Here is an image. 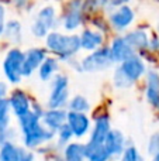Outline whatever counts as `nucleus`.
<instances>
[{"instance_id": "c756f323", "label": "nucleus", "mask_w": 159, "mask_h": 161, "mask_svg": "<svg viewBox=\"0 0 159 161\" xmlns=\"http://www.w3.org/2000/svg\"><path fill=\"white\" fill-rule=\"evenodd\" d=\"M13 161H34V153L25 147H18L16 158Z\"/></svg>"}, {"instance_id": "20e7f679", "label": "nucleus", "mask_w": 159, "mask_h": 161, "mask_svg": "<svg viewBox=\"0 0 159 161\" xmlns=\"http://www.w3.org/2000/svg\"><path fill=\"white\" fill-rule=\"evenodd\" d=\"M69 102V79L66 75H55L51 83L48 109H64Z\"/></svg>"}, {"instance_id": "a878e982", "label": "nucleus", "mask_w": 159, "mask_h": 161, "mask_svg": "<svg viewBox=\"0 0 159 161\" xmlns=\"http://www.w3.org/2000/svg\"><path fill=\"white\" fill-rule=\"evenodd\" d=\"M18 146H16L13 142L4 143L0 146V161H13L16 158Z\"/></svg>"}, {"instance_id": "bb28decb", "label": "nucleus", "mask_w": 159, "mask_h": 161, "mask_svg": "<svg viewBox=\"0 0 159 161\" xmlns=\"http://www.w3.org/2000/svg\"><path fill=\"white\" fill-rule=\"evenodd\" d=\"M120 161H145V158L135 146H127L126 150L120 156Z\"/></svg>"}, {"instance_id": "2eb2a0df", "label": "nucleus", "mask_w": 159, "mask_h": 161, "mask_svg": "<svg viewBox=\"0 0 159 161\" xmlns=\"http://www.w3.org/2000/svg\"><path fill=\"white\" fill-rule=\"evenodd\" d=\"M110 50V55H111V59L114 64H121L126 59H128L130 57L135 55V51L130 47V44L126 41L124 36H118L115 37L111 41V45L109 47Z\"/></svg>"}, {"instance_id": "f8f14e48", "label": "nucleus", "mask_w": 159, "mask_h": 161, "mask_svg": "<svg viewBox=\"0 0 159 161\" xmlns=\"http://www.w3.org/2000/svg\"><path fill=\"white\" fill-rule=\"evenodd\" d=\"M47 58V51L44 48H30L27 53H24V62H23V78L24 76H31L37 69L39 68V65L42 64V61Z\"/></svg>"}, {"instance_id": "cd10ccee", "label": "nucleus", "mask_w": 159, "mask_h": 161, "mask_svg": "<svg viewBox=\"0 0 159 161\" xmlns=\"http://www.w3.org/2000/svg\"><path fill=\"white\" fill-rule=\"evenodd\" d=\"M55 134H56V137H58V144H61V146L69 144L70 140L73 139V134H72V131H70L69 126H68L66 123H65L59 130H56Z\"/></svg>"}, {"instance_id": "e433bc0d", "label": "nucleus", "mask_w": 159, "mask_h": 161, "mask_svg": "<svg viewBox=\"0 0 159 161\" xmlns=\"http://www.w3.org/2000/svg\"><path fill=\"white\" fill-rule=\"evenodd\" d=\"M61 161H62V160H61Z\"/></svg>"}, {"instance_id": "0eeeda50", "label": "nucleus", "mask_w": 159, "mask_h": 161, "mask_svg": "<svg viewBox=\"0 0 159 161\" xmlns=\"http://www.w3.org/2000/svg\"><path fill=\"white\" fill-rule=\"evenodd\" d=\"M56 24V13L52 6H45L38 11L33 25L31 33L37 38H45L51 33V28Z\"/></svg>"}, {"instance_id": "ddd939ff", "label": "nucleus", "mask_w": 159, "mask_h": 161, "mask_svg": "<svg viewBox=\"0 0 159 161\" xmlns=\"http://www.w3.org/2000/svg\"><path fill=\"white\" fill-rule=\"evenodd\" d=\"M135 19V13L130 6L124 4L120 6L117 10H114L110 14V24L114 30L117 31H124L132 24Z\"/></svg>"}, {"instance_id": "9d476101", "label": "nucleus", "mask_w": 159, "mask_h": 161, "mask_svg": "<svg viewBox=\"0 0 159 161\" xmlns=\"http://www.w3.org/2000/svg\"><path fill=\"white\" fill-rule=\"evenodd\" d=\"M110 130H111V122H110L109 114H99L95 119L93 127L90 129V137L87 143H90V144H104V140H106Z\"/></svg>"}, {"instance_id": "f03ea898", "label": "nucleus", "mask_w": 159, "mask_h": 161, "mask_svg": "<svg viewBox=\"0 0 159 161\" xmlns=\"http://www.w3.org/2000/svg\"><path fill=\"white\" fill-rule=\"evenodd\" d=\"M45 45L48 51L62 61H69L80 51V38L76 34H64L59 31H51L45 37Z\"/></svg>"}, {"instance_id": "393cba45", "label": "nucleus", "mask_w": 159, "mask_h": 161, "mask_svg": "<svg viewBox=\"0 0 159 161\" xmlns=\"http://www.w3.org/2000/svg\"><path fill=\"white\" fill-rule=\"evenodd\" d=\"M11 110H10V105H8L7 97L6 99H0V130L10 127V117Z\"/></svg>"}, {"instance_id": "7ed1b4c3", "label": "nucleus", "mask_w": 159, "mask_h": 161, "mask_svg": "<svg viewBox=\"0 0 159 161\" xmlns=\"http://www.w3.org/2000/svg\"><path fill=\"white\" fill-rule=\"evenodd\" d=\"M145 72V64L135 54L117 67V69L113 74V85L118 89H127L134 85Z\"/></svg>"}, {"instance_id": "412c9836", "label": "nucleus", "mask_w": 159, "mask_h": 161, "mask_svg": "<svg viewBox=\"0 0 159 161\" xmlns=\"http://www.w3.org/2000/svg\"><path fill=\"white\" fill-rule=\"evenodd\" d=\"M62 161H86L85 157V144L72 143L66 144L62 151Z\"/></svg>"}, {"instance_id": "423d86ee", "label": "nucleus", "mask_w": 159, "mask_h": 161, "mask_svg": "<svg viewBox=\"0 0 159 161\" xmlns=\"http://www.w3.org/2000/svg\"><path fill=\"white\" fill-rule=\"evenodd\" d=\"M114 64L110 55L109 47H100L86 55L80 62V68L85 72H99L110 68Z\"/></svg>"}, {"instance_id": "7c9ffc66", "label": "nucleus", "mask_w": 159, "mask_h": 161, "mask_svg": "<svg viewBox=\"0 0 159 161\" xmlns=\"http://www.w3.org/2000/svg\"><path fill=\"white\" fill-rule=\"evenodd\" d=\"M16 137H17L16 130L11 127H7V129H4V130H0V146L4 144V143L13 142Z\"/></svg>"}, {"instance_id": "9b49d317", "label": "nucleus", "mask_w": 159, "mask_h": 161, "mask_svg": "<svg viewBox=\"0 0 159 161\" xmlns=\"http://www.w3.org/2000/svg\"><path fill=\"white\" fill-rule=\"evenodd\" d=\"M7 100H8V105H10L11 113L17 119L27 114L31 110V100L23 89H14L10 93V96L7 97Z\"/></svg>"}, {"instance_id": "39448f33", "label": "nucleus", "mask_w": 159, "mask_h": 161, "mask_svg": "<svg viewBox=\"0 0 159 161\" xmlns=\"http://www.w3.org/2000/svg\"><path fill=\"white\" fill-rule=\"evenodd\" d=\"M23 62H24V53L20 48H11L4 57L3 72L7 80L13 85L20 83L23 78Z\"/></svg>"}, {"instance_id": "6ab92c4d", "label": "nucleus", "mask_w": 159, "mask_h": 161, "mask_svg": "<svg viewBox=\"0 0 159 161\" xmlns=\"http://www.w3.org/2000/svg\"><path fill=\"white\" fill-rule=\"evenodd\" d=\"M126 41L130 44V47L137 53V51H144L148 48L149 44V38L146 36L145 31L142 30H134V31H130L124 36Z\"/></svg>"}, {"instance_id": "72a5a7b5", "label": "nucleus", "mask_w": 159, "mask_h": 161, "mask_svg": "<svg viewBox=\"0 0 159 161\" xmlns=\"http://www.w3.org/2000/svg\"><path fill=\"white\" fill-rule=\"evenodd\" d=\"M130 0H109V4L111 7H120V6H124L127 4Z\"/></svg>"}, {"instance_id": "1a4fd4ad", "label": "nucleus", "mask_w": 159, "mask_h": 161, "mask_svg": "<svg viewBox=\"0 0 159 161\" xmlns=\"http://www.w3.org/2000/svg\"><path fill=\"white\" fill-rule=\"evenodd\" d=\"M82 6H83V0H70L69 4L66 7V11L64 14V28L68 31H73L78 27H80V24L83 21V10H82Z\"/></svg>"}, {"instance_id": "473e14b6", "label": "nucleus", "mask_w": 159, "mask_h": 161, "mask_svg": "<svg viewBox=\"0 0 159 161\" xmlns=\"http://www.w3.org/2000/svg\"><path fill=\"white\" fill-rule=\"evenodd\" d=\"M8 93V88L6 82H0V99H6Z\"/></svg>"}, {"instance_id": "f257e3e1", "label": "nucleus", "mask_w": 159, "mask_h": 161, "mask_svg": "<svg viewBox=\"0 0 159 161\" xmlns=\"http://www.w3.org/2000/svg\"><path fill=\"white\" fill-rule=\"evenodd\" d=\"M18 126L24 147L28 150L41 147L42 144L51 142L55 137V131L45 127L41 123V116L31 110L24 116L18 117Z\"/></svg>"}, {"instance_id": "a211bd4d", "label": "nucleus", "mask_w": 159, "mask_h": 161, "mask_svg": "<svg viewBox=\"0 0 159 161\" xmlns=\"http://www.w3.org/2000/svg\"><path fill=\"white\" fill-rule=\"evenodd\" d=\"M80 38V48L82 50H86V51H95L97 48L103 47V41H104V37L100 31L97 30H85L83 33L79 36Z\"/></svg>"}, {"instance_id": "6e6552de", "label": "nucleus", "mask_w": 159, "mask_h": 161, "mask_svg": "<svg viewBox=\"0 0 159 161\" xmlns=\"http://www.w3.org/2000/svg\"><path fill=\"white\" fill-rule=\"evenodd\" d=\"M66 125L69 126L73 137L83 139L90 131V119L86 113H78V112H66Z\"/></svg>"}, {"instance_id": "f3484780", "label": "nucleus", "mask_w": 159, "mask_h": 161, "mask_svg": "<svg viewBox=\"0 0 159 161\" xmlns=\"http://www.w3.org/2000/svg\"><path fill=\"white\" fill-rule=\"evenodd\" d=\"M41 123L52 131L59 130L66 123V110L65 109H47L41 116Z\"/></svg>"}, {"instance_id": "f704fd0d", "label": "nucleus", "mask_w": 159, "mask_h": 161, "mask_svg": "<svg viewBox=\"0 0 159 161\" xmlns=\"http://www.w3.org/2000/svg\"><path fill=\"white\" fill-rule=\"evenodd\" d=\"M148 48H151V50H154V51L159 50V38H156V37H154L152 40H149Z\"/></svg>"}, {"instance_id": "4468645a", "label": "nucleus", "mask_w": 159, "mask_h": 161, "mask_svg": "<svg viewBox=\"0 0 159 161\" xmlns=\"http://www.w3.org/2000/svg\"><path fill=\"white\" fill-rule=\"evenodd\" d=\"M104 147L109 151L111 160L120 158V156L123 154V151L127 147L126 136L120 130H117V129H111L109 131V134H107L106 140H104Z\"/></svg>"}, {"instance_id": "2f4dec72", "label": "nucleus", "mask_w": 159, "mask_h": 161, "mask_svg": "<svg viewBox=\"0 0 159 161\" xmlns=\"http://www.w3.org/2000/svg\"><path fill=\"white\" fill-rule=\"evenodd\" d=\"M4 25H6V10L0 4V36L4 33Z\"/></svg>"}, {"instance_id": "5701e85b", "label": "nucleus", "mask_w": 159, "mask_h": 161, "mask_svg": "<svg viewBox=\"0 0 159 161\" xmlns=\"http://www.w3.org/2000/svg\"><path fill=\"white\" fill-rule=\"evenodd\" d=\"M68 109L69 112H78V113H86V112L90 110V103L89 100L86 99L82 95H76L72 99L68 102Z\"/></svg>"}, {"instance_id": "aec40b11", "label": "nucleus", "mask_w": 159, "mask_h": 161, "mask_svg": "<svg viewBox=\"0 0 159 161\" xmlns=\"http://www.w3.org/2000/svg\"><path fill=\"white\" fill-rule=\"evenodd\" d=\"M85 157L86 161H111L109 151L106 150L104 144H85Z\"/></svg>"}, {"instance_id": "c85d7f7f", "label": "nucleus", "mask_w": 159, "mask_h": 161, "mask_svg": "<svg viewBox=\"0 0 159 161\" xmlns=\"http://www.w3.org/2000/svg\"><path fill=\"white\" fill-rule=\"evenodd\" d=\"M146 153L149 156H156L159 154V131H155L148 140V144H146Z\"/></svg>"}, {"instance_id": "c9c22d12", "label": "nucleus", "mask_w": 159, "mask_h": 161, "mask_svg": "<svg viewBox=\"0 0 159 161\" xmlns=\"http://www.w3.org/2000/svg\"><path fill=\"white\" fill-rule=\"evenodd\" d=\"M151 161H159V154H156V156H152Z\"/></svg>"}, {"instance_id": "dca6fc26", "label": "nucleus", "mask_w": 159, "mask_h": 161, "mask_svg": "<svg viewBox=\"0 0 159 161\" xmlns=\"http://www.w3.org/2000/svg\"><path fill=\"white\" fill-rule=\"evenodd\" d=\"M145 97L146 102L155 109H159V74L154 69L145 72Z\"/></svg>"}, {"instance_id": "4be33fe9", "label": "nucleus", "mask_w": 159, "mask_h": 161, "mask_svg": "<svg viewBox=\"0 0 159 161\" xmlns=\"http://www.w3.org/2000/svg\"><path fill=\"white\" fill-rule=\"evenodd\" d=\"M58 68H59V65H58L56 58H54V57H47L38 68L39 79L44 80V82L52 79L54 75H55V72L58 71Z\"/></svg>"}, {"instance_id": "b1692460", "label": "nucleus", "mask_w": 159, "mask_h": 161, "mask_svg": "<svg viewBox=\"0 0 159 161\" xmlns=\"http://www.w3.org/2000/svg\"><path fill=\"white\" fill-rule=\"evenodd\" d=\"M4 34L13 42L21 41V24L17 20H11L4 25Z\"/></svg>"}]
</instances>
